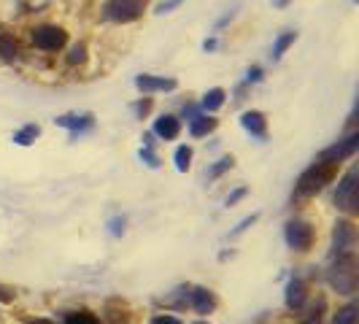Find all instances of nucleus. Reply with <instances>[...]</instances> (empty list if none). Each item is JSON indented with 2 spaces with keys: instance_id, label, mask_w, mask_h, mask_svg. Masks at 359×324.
<instances>
[{
  "instance_id": "31",
  "label": "nucleus",
  "mask_w": 359,
  "mask_h": 324,
  "mask_svg": "<svg viewBox=\"0 0 359 324\" xmlns=\"http://www.w3.org/2000/svg\"><path fill=\"white\" fill-rule=\"evenodd\" d=\"M259 73H262L259 68H254V71H249V79H252V81H257V79H259Z\"/></svg>"
},
{
  "instance_id": "34",
  "label": "nucleus",
  "mask_w": 359,
  "mask_h": 324,
  "mask_svg": "<svg viewBox=\"0 0 359 324\" xmlns=\"http://www.w3.org/2000/svg\"><path fill=\"white\" fill-rule=\"evenodd\" d=\"M195 324H205V322H195Z\"/></svg>"
},
{
  "instance_id": "30",
  "label": "nucleus",
  "mask_w": 359,
  "mask_h": 324,
  "mask_svg": "<svg viewBox=\"0 0 359 324\" xmlns=\"http://www.w3.org/2000/svg\"><path fill=\"white\" fill-rule=\"evenodd\" d=\"M149 106H151L149 100H146V103H138V106H135V111H138V114H146V111H149Z\"/></svg>"
},
{
  "instance_id": "23",
  "label": "nucleus",
  "mask_w": 359,
  "mask_h": 324,
  "mask_svg": "<svg viewBox=\"0 0 359 324\" xmlns=\"http://www.w3.org/2000/svg\"><path fill=\"white\" fill-rule=\"evenodd\" d=\"M84 60H87V46H84V43H76L71 49V54H68V62H71V65H79V62H84Z\"/></svg>"
},
{
  "instance_id": "4",
  "label": "nucleus",
  "mask_w": 359,
  "mask_h": 324,
  "mask_svg": "<svg viewBox=\"0 0 359 324\" xmlns=\"http://www.w3.org/2000/svg\"><path fill=\"white\" fill-rule=\"evenodd\" d=\"M146 0H108L103 6V17L108 22H133L141 17Z\"/></svg>"
},
{
  "instance_id": "20",
  "label": "nucleus",
  "mask_w": 359,
  "mask_h": 324,
  "mask_svg": "<svg viewBox=\"0 0 359 324\" xmlns=\"http://www.w3.org/2000/svg\"><path fill=\"white\" fill-rule=\"evenodd\" d=\"M292 43H294V33H284V36H278V41L273 43V57H281Z\"/></svg>"
},
{
  "instance_id": "32",
  "label": "nucleus",
  "mask_w": 359,
  "mask_h": 324,
  "mask_svg": "<svg viewBox=\"0 0 359 324\" xmlns=\"http://www.w3.org/2000/svg\"><path fill=\"white\" fill-rule=\"evenodd\" d=\"M30 324H52V322H46V319H36V322H30Z\"/></svg>"
},
{
  "instance_id": "17",
  "label": "nucleus",
  "mask_w": 359,
  "mask_h": 324,
  "mask_svg": "<svg viewBox=\"0 0 359 324\" xmlns=\"http://www.w3.org/2000/svg\"><path fill=\"white\" fill-rule=\"evenodd\" d=\"M36 135H38V127L27 125V127H22L17 135H14V141H17L19 146H27V144H33V141H36Z\"/></svg>"
},
{
  "instance_id": "5",
  "label": "nucleus",
  "mask_w": 359,
  "mask_h": 324,
  "mask_svg": "<svg viewBox=\"0 0 359 324\" xmlns=\"http://www.w3.org/2000/svg\"><path fill=\"white\" fill-rule=\"evenodd\" d=\"M65 30L62 27H54V25H43V27H36L33 30V43H36L38 49H43V52H57V49H62L65 46Z\"/></svg>"
},
{
  "instance_id": "19",
  "label": "nucleus",
  "mask_w": 359,
  "mask_h": 324,
  "mask_svg": "<svg viewBox=\"0 0 359 324\" xmlns=\"http://www.w3.org/2000/svg\"><path fill=\"white\" fill-rule=\"evenodd\" d=\"M332 324H357V306H346L335 313V322Z\"/></svg>"
},
{
  "instance_id": "14",
  "label": "nucleus",
  "mask_w": 359,
  "mask_h": 324,
  "mask_svg": "<svg viewBox=\"0 0 359 324\" xmlns=\"http://www.w3.org/2000/svg\"><path fill=\"white\" fill-rule=\"evenodd\" d=\"M216 127V119H208V116H198V119H192V127H189V133L200 138V135H208L211 130Z\"/></svg>"
},
{
  "instance_id": "24",
  "label": "nucleus",
  "mask_w": 359,
  "mask_h": 324,
  "mask_svg": "<svg viewBox=\"0 0 359 324\" xmlns=\"http://www.w3.org/2000/svg\"><path fill=\"white\" fill-rule=\"evenodd\" d=\"M322 311H324V297H319V303H316V308L308 313V319L303 324H322Z\"/></svg>"
},
{
  "instance_id": "29",
  "label": "nucleus",
  "mask_w": 359,
  "mask_h": 324,
  "mask_svg": "<svg viewBox=\"0 0 359 324\" xmlns=\"http://www.w3.org/2000/svg\"><path fill=\"white\" fill-rule=\"evenodd\" d=\"M176 6H181V0H168V3H162L157 11H160V14H165L168 8H176Z\"/></svg>"
},
{
  "instance_id": "11",
  "label": "nucleus",
  "mask_w": 359,
  "mask_h": 324,
  "mask_svg": "<svg viewBox=\"0 0 359 324\" xmlns=\"http://www.w3.org/2000/svg\"><path fill=\"white\" fill-rule=\"evenodd\" d=\"M181 130V122L176 119V116H170V114H165V116H160L157 119V125H154V133L160 135V138H165V141H170V138H176Z\"/></svg>"
},
{
  "instance_id": "2",
  "label": "nucleus",
  "mask_w": 359,
  "mask_h": 324,
  "mask_svg": "<svg viewBox=\"0 0 359 324\" xmlns=\"http://www.w3.org/2000/svg\"><path fill=\"white\" fill-rule=\"evenodd\" d=\"M330 284H332V289H338L341 295L354 292V287H357V262H354V254L338 257V262L330 270Z\"/></svg>"
},
{
  "instance_id": "12",
  "label": "nucleus",
  "mask_w": 359,
  "mask_h": 324,
  "mask_svg": "<svg viewBox=\"0 0 359 324\" xmlns=\"http://www.w3.org/2000/svg\"><path fill=\"white\" fill-rule=\"evenodd\" d=\"M303 303H306V284L300 278H292L287 287V306L297 311V308H303Z\"/></svg>"
},
{
  "instance_id": "25",
  "label": "nucleus",
  "mask_w": 359,
  "mask_h": 324,
  "mask_svg": "<svg viewBox=\"0 0 359 324\" xmlns=\"http://www.w3.org/2000/svg\"><path fill=\"white\" fill-rule=\"evenodd\" d=\"M227 168H233V157H224V160H219V162H216L214 168L208 170V176H211V179H216V176H219V173H224Z\"/></svg>"
},
{
  "instance_id": "15",
  "label": "nucleus",
  "mask_w": 359,
  "mask_h": 324,
  "mask_svg": "<svg viewBox=\"0 0 359 324\" xmlns=\"http://www.w3.org/2000/svg\"><path fill=\"white\" fill-rule=\"evenodd\" d=\"M224 103V90H208L205 92V97H203V108H208V111H216V108Z\"/></svg>"
},
{
  "instance_id": "9",
  "label": "nucleus",
  "mask_w": 359,
  "mask_h": 324,
  "mask_svg": "<svg viewBox=\"0 0 359 324\" xmlns=\"http://www.w3.org/2000/svg\"><path fill=\"white\" fill-rule=\"evenodd\" d=\"M135 87L144 92H157V90H176V81L173 79H157V76H138L135 79Z\"/></svg>"
},
{
  "instance_id": "18",
  "label": "nucleus",
  "mask_w": 359,
  "mask_h": 324,
  "mask_svg": "<svg viewBox=\"0 0 359 324\" xmlns=\"http://www.w3.org/2000/svg\"><path fill=\"white\" fill-rule=\"evenodd\" d=\"M0 57L8 60V62L17 60V43H14L8 36H0Z\"/></svg>"
},
{
  "instance_id": "16",
  "label": "nucleus",
  "mask_w": 359,
  "mask_h": 324,
  "mask_svg": "<svg viewBox=\"0 0 359 324\" xmlns=\"http://www.w3.org/2000/svg\"><path fill=\"white\" fill-rule=\"evenodd\" d=\"M57 125L71 127V130H81V127L92 125V116H60V119H57Z\"/></svg>"
},
{
  "instance_id": "1",
  "label": "nucleus",
  "mask_w": 359,
  "mask_h": 324,
  "mask_svg": "<svg viewBox=\"0 0 359 324\" xmlns=\"http://www.w3.org/2000/svg\"><path fill=\"white\" fill-rule=\"evenodd\" d=\"M332 176H335V165L332 162H316V165H311L306 173L300 176L297 187H294V195L297 198H311L319 189H324V184H330Z\"/></svg>"
},
{
  "instance_id": "21",
  "label": "nucleus",
  "mask_w": 359,
  "mask_h": 324,
  "mask_svg": "<svg viewBox=\"0 0 359 324\" xmlns=\"http://www.w3.org/2000/svg\"><path fill=\"white\" fill-rule=\"evenodd\" d=\"M189 160H192V149L189 146H179L176 149V168H179L181 173L189 168Z\"/></svg>"
},
{
  "instance_id": "7",
  "label": "nucleus",
  "mask_w": 359,
  "mask_h": 324,
  "mask_svg": "<svg viewBox=\"0 0 359 324\" xmlns=\"http://www.w3.org/2000/svg\"><path fill=\"white\" fill-rule=\"evenodd\" d=\"M354 241H357V230L351 222H338L335 224V233H332V254L335 257H343V254H351L354 249Z\"/></svg>"
},
{
  "instance_id": "8",
  "label": "nucleus",
  "mask_w": 359,
  "mask_h": 324,
  "mask_svg": "<svg viewBox=\"0 0 359 324\" xmlns=\"http://www.w3.org/2000/svg\"><path fill=\"white\" fill-rule=\"evenodd\" d=\"M359 149V135L354 133V135H348L346 141H338L335 146H330V149H324L322 151V162H341L346 160V157H351L354 151Z\"/></svg>"
},
{
  "instance_id": "13",
  "label": "nucleus",
  "mask_w": 359,
  "mask_h": 324,
  "mask_svg": "<svg viewBox=\"0 0 359 324\" xmlns=\"http://www.w3.org/2000/svg\"><path fill=\"white\" fill-rule=\"evenodd\" d=\"M241 125L246 127L252 135H265V116L259 111H246L241 116Z\"/></svg>"
},
{
  "instance_id": "33",
  "label": "nucleus",
  "mask_w": 359,
  "mask_h": 324,
  "mask_svg": "<svg viewBox=\"0 0 359 324\" xmlns=\"http://www.w3.org/2000/svg\"><path fill=\"white\" fill-rule=\"evenodd\" d=\"M276 3H278V6H284V3H289V0H276Z\"/></svg>"
},
{
  "instance_id": "26",
  "label": "nucleus",
  "mask_w": 359,
  "mask_h": 324,
  "mask_svg": "<svg viewBox=\"0 0 359 324\" xmlns=\"http://www.w3.org/2000/svg\"><path fill=\"white\" fill-rule=\"evenodd\" d=\"M254 219H257V214H252V216H246V219H243V222H241V224H238V227H235V230H233V235H238V233H243V230H246V227H249V224H252Z\"/></svg>"
},
{
  "instance_id": "6",
  "label": "nucleus",
  "mask_w": 359,
  "mask_h": 324,
  "mask_svg": "<svg viewBox=\"0 0 359 324\" xmlns=\"http://www.w3.org/2000/svg\"><path fill=\"white\" fill-rule=\"evenodd\" d=\"M284 238H287L289 249L306 252L308 246H311V241H313V230H311V224H306V222L292 219L287 224V230H284Z\"/></svg>"
},
{
  "instance_id": "10",
  "label": "nucleus",
  "mask_w": 359,
  "mask_h": 324,
  "mask_svg": "<svg viewBox=\"0 0 359 324\" xmlns=\"http://www.w3.org/2000/svg\"><path fill=\"white\" fill-rule=\"evenodd\" d=\"M189 300H192V308L198 311V313H211L216 306V300H214V295L208 292V289H192V295H189Z\"/></svg>"
},
{
  "instance_id": "28",
  "label": "nucleus",
  "mask_w": 359,
  "mask_h": 324,
  "mask_svg": "<svg viewBox=\"0 0 359 324\" xmlns=\"http://www.w3.org/2000/svg\"><path fill=\"white\" fill-rule=\"evenodd\" d=\"M151 324H181V322L176 319V316H154Z\"/></svg>"
},
{
  "instance_id": "22",
  "label": "nucleus",
  "mask_w": 359,
  "mask_h": 324,
  "mask_svg": "<svg viewBox=\"0 0 359 324\" xmlns=\"http://www.w3.org/2000/svg\"><path fill=\"white\" fill-rule=\"evenodd\" d=\"M65 324H100V322L92 313H87V311H76V313H68Z\"/></svg>"
},
{
  "instance_id": "3",
  "label": "nucleus",
  "mask_w": 359,
  "mask_h": 324,
  "mask_svg": "<svg viewBox=\"0 0 359 324\" xmlns=\"http://www.w3.org/2000/svg\"><path fill=\"white\" fill-rule=\"evenodd\" d=\"M335 205L343 211H357L359 208V168H351L338 184Z\"/></svg>"
},
{
  "instance_id": "27",
  "label": "nucleus",
  "mask_w": 359,
  "mask_h": 324,
  "mask_svg": "<svg viewBox=\"0 0 359 324\" xmlns=\"http://www.w3.org/2000/svg\"><path fill=\"white\" fill-rule=\"evenodd\" d=\"M243 195H246V187H241V189H235L233 195L227 198V205H235V203H238V200L243 198Z\"/></svg>"
}]
</instances>
